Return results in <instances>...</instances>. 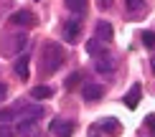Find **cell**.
Returning a JSON list of instances; mask_svg holds the SVG:
<instances>
[{"mask_svg":"<svg viewBox=\"0 0 155 137\" xmlns=\"http://www.w3.org/2000/svg\"><path fill=\"white\" fill-rule=\"evenodd\" d=\"M66 61V51H64V46H59V43H54V41H48L46 46H43V51H41V71L46 76H51V74H56L59 71V66Z\"/></svg>","mask_w":155,"mask_h":137,"instance_id":"obj_1","label":"cell"},{"mask_svg":"<svg viewBox=\"0 0 155 137\" xmlns=\"http://www.w3.org/2000/svg\"><path fill=\"white\" fill-rule=\"evenodd\" d=\"M43 117V109L41 107H21L18 109V127H15V132L21 135V137H31L33 135V129H36V122Z\"/></svg>","mask_w":155,"mask_h":137,"instance_id":"obj_2","label":"cell"},{"mask_svg":"<svg viewBox=\"0 0 155 137\" xmlns=\"http://www.w3.org/2000/svg\"><path fill=\"white\" fill-rule=\"evenodd\" d=\"M94 69L99 71V74H114V69H117V58H114L112 54H107V51H102V54L97 56Z\"/></svg>","mask_w":155,"mask_h":137,"instance_id":"obj_3","label":"cell"},{"mask_svg":"<svg viewBox=\"0 0 155 137\" xmlns=\"http://www.w3.org/2000/svg\"><path fill=\"white\" fill-rule=\"evenodd\" d=\"M5 43H13V46H3V54H5V56H13L15 51H23V48H25L28 36H25V33H18V36H13V38H5Z\"/></svg>","mask_w":155,"mask_h":137,"instance_id":"obj_4","label":"cell"},{"mask_svg":"<svg viewBox=\"0 0 155 137\" xmlns=\"http://www.w3.org/2000/svg\"><path fill=\"white\" fill-rule=\"evenodd\" d=\"M33 23H36V15L31 10H18V13L10 15V25H25V28H28V25H33Z\"/></svg>","mask_w":155,"mask_h":137,"instance_id":"obj_5","label":"cell"},{"mask_svg":"<svg viewBox=\"0 0 155 137\" xmlns=\"http://www.w3.org/2000/svg\"><path fill=\"white\" fill-rule=\"evenodd\" d=\"M140 96H143V86H140V84H132V89L125 94V99H122V102H125V107H127V109H137Z\"/></svg>","mask_w":155,"mask_h":137,"instance_id":"obj_6","label":"cell"},{"mask_svg":"<svg viewBox=\"0 0 155 137\" xmlns=\"http://www.w3.org/2000/svg\"><path fill=\"white\" fill-rule=\"evenodd\" d=\"M28 64H31V56L28 54H21L15 61V66H13V71H15V76L21 81H28Z\"/></svg>","mask_w":155,"mask_h":137,"instance_id":"obj_7","label":"cell"},{"mask_svg":"<svg viewBox=\"0 0 155 137\" xmlns=\"http://www.w3.org/2000/svg\"><path fill=\"white\" fill-rule=\"evenodd\" d=\"M54 135L56 137H71L74 135V122H66V119H54Z\"/></svg>","mask_w":155,"mask_h":137,"instance_id":"obj_8","label":"cell"},{"mask_svg":"<svg viewBox=\"0 0 155 137\" xmlns=\"http://www.w3.org/2000/svg\"><path fill=\"white\" fill-rule=\"evenodd\" d=\"M81 96L87 102H97V99L104 96V89H102L99 84H87V86H81Z\"/></svg>","mask_w":155,"mask_h":137,"instance_id":"obj_9","label":"cell"},{"mask_svg":"<svg viewBox=\"0 0 155 137\" xmlns=\"http://www.w3.org/2000/svg\"><path fill=\"white\" fill-rule=\"evenodd\" d=\"M79 33H81L79 21H66V23H64V38H66L69 43H74L76 38H79Z\"/></svg>","mask_w":155,"mask_h":137,"instance_id":"obj_10","label":"cell"},{"mask_svg":"<svg viewBox=\"0 0 155 137\" xmlns=\"http://www.w3.org/2000/svg\"><path fill=\"white\" fill-rule=\"evenodd\" d=\"M97 38H99L102 43H109L114 38V28L107 21H99V23H97Z\"/></svg>","mask_w":155,"mask_h":137,"instance_id":"obj_11","label":"cell"},{"mask_svg":"<svg viewBox=\"0 0 155 137\" xmlns=\"http://www.w3.org/2000/svg\"><path fill=\"white\" fill-rule=\"evenodd\" d=\"M102 129H104V135H112V137H114V135H120V132H122V122L109 117V119L102 122Z\"/></svg>","mask_w":155,"mask_h":137,"instance_id":"obj_12","label":"cell"},{"mask_svg":"<svg viewBox=\"0 0 155 137\" xmlns=\"http://www.w3.org/2000/svg\"><path fill=\"white\" fill-rule=\"evenodd\" d=\"M31 96H33V99H51V96H54V89L51 86H33L31 89Z\"/></svg>","mask_w":155,"mask_h":137,"instance_id":"obj_13","label":"cell"},{"mask_svg":"<svg viewBox=\"0 0 155 137\" xmlns=\"http://www.w3.org/2000/svg\"><path fill=\"white\" fill-rule=\"evenodd\" d=\"M87 3L89 0H64V5H66L71 13H84L87 10Z\"/></svg>","mask_w":155,"mask_h":137,"instance_id":"obj_14","label":"cell"},{"mask_svg":"<svg viewBox=\"0 0 155 137\" xmlns=\"http://www.w3.org/2000/svg\"><path fill=\"white\" fill-rule=\"evenodd\" d=\"M18 109H21L18 104H15V107H10V109H0V122H10V119H15V117H18Z\"/></svg>","mask_w":155,"mask_h":137,"instance_id":"obj_15","label":"cell"},{"mask_svg":"<svg viewBox=\"0 0 155 137\" xmlns=\"http://www.w3.org/2000/svg\"><path fill=\"white\" fill-rule=\"evenodd\" d=\"M125 8H127V13H143L145 3L143 0H125Z\"/></svg>","mask_w":155,"mask_h":137,"instance_id":"obj_16","label":"cell"},{"mask_svg":"<svg viewBox=\"0 0 155 137\" xmlns=\"http://www.w3.org/2000/svg\"><path fill=\"white\" fill-rule=\"evenodd\" d=\"M87 51H89L92 56H99L102 51H104V46H102V41H99V38H92V41L87 43Z\"/></svg>","mask_w":155,"mask_h":137,"instance_id":"obj_17","label":"cell"},{"mask_svg":"<svg viewBox=\"0 0 155 137\" xmlns=\"http://www.w3.org/2000/svg\"><path fill=\"white\" fill-rule=\"evenodd\" d=\"M79 81H81V74L76 71V74H71L66 81H64V86H66V89H76V84H79Z\"/></svg>","mask_w":155,"mask_h":137,"instance_id":"obj_18","label":"cell"},{"mask_svg":"<svg viewBox=\"0 0 155 137\" xmlns=\"http://www.w3.org/2000/svg\"><path fill=\"white\" fill-rule=\"evenodd\" d=\"M0 137H15V129L8 122H0Z\"/></svg>","mask_w":155,"mask_h":137,"instance_id":"obj_19","label":"cell"},{"mask_svg":"<svg viewBox=\"0 0 155 137\" xmlns=\"http://www.w3.org/2000/svg\"><path fill=\"white\" fill-rule=\"evenodd\" d=\"M143 43L147 46V48H155V33L153 31H145L143 33Z\"/></svg>","mask_w":155,"mask_h":137,"instance_id":"obj_20","label":"cell"},{"mask_svg":"<svg viewBox=\"0 0 155 137\" xmlns=\"http://www.w3.org/2000/svg\"><path fill=\"white\" fill-rule=\"evenodd\" d=\"M97 5H99L102 10H109V8L114 5V0H97Z\"/></svg>","mask_w":155,"mask_h":137,"instance_id":"obj_21","label":"cell"},{"mask_svg":"<svg viewBox=\"0 0 155 137\" xmlns=\"http://www.w3.org/2000/svg\"><path fill=\"white\" fill-rule=\"evenodd\" d=\"M145 125L150 127V132L155 135V114H150V117H147V119H145Z\"/></svg>","mask_w":155,"mask_h":137,"instance_id":"obj_22","label":"cell"},{"mask_svg":"<svg viewBox=\"0 0 155 137\" xmlns=\"http://www.w3.org/2000/svg\"><path fill=\"white\" fill-rule=\"evenodd\" d=\"M5 96H8V84H3V81H0V102H3Z\"/></svg>","mask_w":155,"mask_h":137,"instance_id":"obj_23","label":"cell"},{"mask_svg":"<svg viewBox=\"0 0 155 137\" xmlns=\"http://www.w3.org/2000/svg\"><path fill=\"white\" fill-rule=\"evenodd\" d=\"M150 71H153V74H155V58H153V61H150Z\"/></svg>","mask_w":155,"mask_h":137,"instance_id":"obj_24","label":"cell"}]
</instances>
